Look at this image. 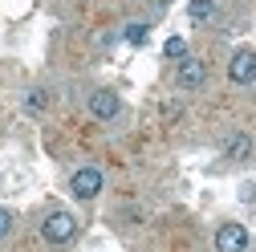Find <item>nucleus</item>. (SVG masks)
Listing matches in <instances>:
<instances>
[{"mask_svg": "<svg viewBox=\"0 0 256 252\" xmlns=\"http://www.w3.org/2000/svg\"><path fill=\"white\" fill-rule=\"evenodd\" d=\"M252 154V138L248 134H232L228 142H224V159H236V163H244Z\"/></svg>", "mask_w": 256, "mask_h": 252, "instance_id": "7", "label": "nucleus"}, {"mask_svg": "<svg viewBox=\"0 0 256 252\" xmlns=\"http://www.w3.org/2000/svg\"><path fill=\"white\" fill-rule=\"evenodd\" d=\"M24 106L33 110V114H37V110H45V106H49V94H45V90H28V98H24Z\"/></svg>", "mask_w": 256, "mask_h": 252, "instance_id": "11", "label": "nucleus"}, {"mask_svg": "<svg viewBox=\"0 0 256 252\" xmlns=\"http://www.w3.org/2000/svg\"><path fill=\"white\" fill-rule=\"evenodd\" d=\"M12 224H16V216H12L8 208H0V240H4V236L12 232Z\"/></svg>", "mask_w": 256, "mask_h": 252, "instance_id": "12", "label": "nucleus"}, {"mask_svg": "<svg viewBox=\"0 0 256 252\" xmlns=\"http://www.w3.org/2000/svg\"><path fill=\"white\" fill-rule=\"evenodd\" d=\"M187 16L196 20V24H208V20L216 16V0H191V4H187Z\"/></svg>", "mask_w": 256, "mask_h": 252, "instance_id": "9", "label": "nucleus"}, {"mask_svg": "<svg viewBox=\"0 0 256 252\" xmlns=\"http://www.w3.org/2000/svg\"><path fill=\"white\" fill-rule=\"evenodd\" d=\"M118 110H122V102H118L114 90H94V94H90V114L98 118V122H114Z\"/></svg>", "mask_w": 256, "mask_h": 252, "instance_id": "4", "label": "nucleus"}, {"mask_svg": "<svg viewBox=\"0 0 256 252\" xmlns=\"http://www.w3.org/2000/svg\"><path fill=\"white\" fill-rule=\"evenodd\" d=\"M122 41H126V45H146V41H150V24H142V20H130V24L122 28Z\"/></svg>", "mask_w": 256, "mask_h": 252, "instance_id": "8", "label": "nucleus"}, {"mask_svg": "<svg viewBox=\"0 0 256 252\" xmlns=\"http://www.w3.org/2000/svg\"><path fill=\"white\" fill-rule=\"evenodd\" d=\"M228 78L236 86H252L256 82V49H236L228 61Z\"/></svg>", "mask_w": 256, "mask_h": 252, "instance_id": "3", "label": "nucleus"}, {"mask_svg": "<svg viewBox=\"0 0 256 252\" xmlns=\"http://www.w3.org/2000/svg\"><path fill=\"white\" fill-rule=\"evenodd\" d=\"M163 53H167L171 61H183V57H187V41H183V37H167V45H163Z\"/></svg>", "mask_w": 256, "mask_h": 252, "instance_id": "10", "label": "nucleus"}, {"mask_svg": "<svg viewBox=\"0 0 256 252\" xmlns=\"http://www.w3.org/2000/svg\"><path fill=\"white\" fill-rule=\"evenodd\" d=\"M244 248H248V228L244 224H220L216 252H244Z\"/></svg>", "mask_w": 256, "mask_h": 252, "instance_id": "5", "label": "nucleus"}, {"mask_svg": "<svg viewBox=\"0 0 256 252\" xmlns=\"http://www.w3.org/2000/svg\"><path fill=\"white\" fill-rule=\"evenodd\" d=\"M70 192H74V200H98V192H102V171L98 167H78L74 171V179H70Z\"/></svg>", "mask_w": 256, "mask_h": 252, "instance_id": "2", "label": "nucleus"}, {"mask_svg": "<svg viewBox=\"0 0 256 252\" xmlns=\"http://www.w3.org/2000/svg\"><path fill=\"white\" fill-rule=\"evenodd\" d=\"M41 236H45L49 244H70V240L78 236V220H74V212H49L45 224H41Z\"/></svg>", "mask_w": 256, "mask_h": 252, "instance_id": "1", "label": "nucleus"}, {"mask_svg": "<svg viewBox=\"0 0 256 252\" xmlns=\"http://www.w3.org/2000/svg\"><path fill=\"white\" fill-rule=\"evenodd\" d=\"M175 78H179V90H200V86L208 82V66H204L200 57H183Z\"/></svg>", "mask_w": 256, "mask_h": 252, "instance_id": "6", "label": "nucleus"}]
</instances>
